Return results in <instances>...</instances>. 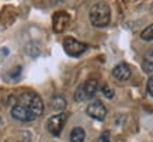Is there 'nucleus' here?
<instances>
[{"label": "nucleus", "instance_id": "0eeeda50", "mask_svg": "<svg viewBox=\"0 0 153 142\" xmlns=\"http://www.w3.org/2000/svg\"><path fill=\"white\" fill-rule=\"evenodd\" d=\"M87 114L94 120L102 121L107 115V107L102 104L100 100H94L93 103H90L87 107Z\"/></svg>", "mask_w": 153, "mask_h": 142}, {"label": "nucleus", "instance_id": "1a4fd4ad", "mask_svg": "<svg viewBox=\"0 0 153 142\" xmlns=\"http://www.w3.org/2000/svg\"><path fill=\"white\" fill-rule=\"evenodd\" d=\"M112 78L118 82H126L131 78V68L126 64H118L112 69Z\"/></svg>", "mask_w": 153, "mask_h": 142}, {"label": "nucleus", "instance_id": "ddd939ff", "mask_svg": "<svg viewBox=\"0 0 153 142\" xmlns=\"http://www.w3.org/2000/svg\"><path fill=\"white\" fill-rule=\"evenodd\" d=\"M140 38L143 41H153V24L148 25L143 31L140 32Z\"/></svg>", "mask_w": 153, "mask_h": 142}, {"label": "nucleus", "instance_id": "f03ea898", "mask_svg": "<svg viewBox=\"0 0 153 142\" xmlns=\"http://www.w3.org/2000/svg\"><path fill=\"white\" fill-rule=\"evenodd\" d=\"M88 19L94 27H105L111 20V9H110L108 3L100 1V3L91 6V9L88 11Z\"/></svg>", "mask_w": 153, "mask_h": 142}, {"label": "nucleus", "instance_id": "9d476101", "mask_svg": "<svg viewBox=\"0 0 153 142\" xmlns=\"http://www.w3.org/2000/svg\"><path fill=\"white\" fill-rule=\"evenodd\" d=\"M142 69L146 73H152L153 72V49H149L145 54L143 59H142Z\"/></svg>", "mask_w": 153, "mask_h": 142}, {"label": "nucleus", "instance_id": "20e7f679", "mask_svg": "<svg viewBox=\"0 0 153 142\" xmlns=\"http://www.w3.org/2000/svg\"><path fill=\"white\" fill-rule=\"evenodd\" d=\"M88 46L83 42L77 41V40H74L72 37H66L63 40V49L66 51V54L70 56H74V58H77V56L83 55L84 52L87 51Z\"/></svg>", "mask_w": 153, "mask_h": 142}, {"label": "nucleus", "instance_id": "4468645a", "mask_svg": "<svg viewBox=\"0 0 153 142\" xmlns=\"http://www.w3.org/2000/svg\"><path fill=\"white\" fill-rule=\"evenodd\" d=\"M101 92H102V94L107 97V99H112L114 97V89H112L110 84H102V87H101Z\"/></svg>", "mask_w": 153, "mask_h": 142}, {"label": "nucleus", "instance_id": "39448f33", "mask_svg": "<svg viewBox=\"0 0 153 142\" xmlns=\"http://www.w3.org/2000/svg\"><path fill=\"white\" fill-rule=\"evenodd\" d=\"M66 120H68V114H65V113H60V114L52 115L51 118L48 120V123H47L48 132L52 134L53 137H58V135L62 132L63 127H65Z\"/></svg>", "mask_w": 153, "mask_h": 142}, {"label": "nucleus", "instance_id": "423d86ee", "mask_svg": "<svg viewBox=\"0 0 153 142\" xmlns=\"http://www.w3.org/2000/svg\"><path fill=\"white\" fill-rule=\"evenodd\" d=\"M70 23V16L66 11H56L52 17V27L55 30V32H62L65 31L66 27Z\"/></svg>", "mask_w": 153, "mask_h": 142}, {"label": "nucleus", "instance_id": "7ed1b4c3", "mask_svg": "<svg viewBox=\"0 0 153 142\" xmlns=\"http://www.w3.org/2000/svg\"><path fill=\"white\" fill-rule=\"evenodd\" d=\"M98 90V83L96 79H88L86 80L84 83H82L76 92H74V100L76 101H84V100H88L97 93Z\"/></svg>", "mask_w": 153, "mask_h": 142}, {"label": "nucleus", "instance_id": "dca6fc26", "mask_svg": "<svg viewBox=\"0 0 153 142\" xmlns=\"http://www.w3.org/2000/svg\"><path fill=\"white\" fill-rule=\"evenodd\" d=\"M97 142H111V141H110V132L107 131V132L101 134V135H100V138L97 139Z\"/></svg>", "mask_w": 153, "mask_h": 142}, {"label": "nucleus", "instance_id": "2eb2a0df", "mask_svg": "<svg viewBox=\"0 0 153 142\" xmlns=\"http://www.w3.org/2000/svg\"><path fill=\"white\" fill-rule=\"evenodd\" d=\"M146 90H148V94L150 97H153V76H150V79L148 80V86H146Z\"/></svg>", "mask_w": 153, "mask_h": 142}, {"label": "nucleus", "instance_id": "f257e3e1", "mask_svg": "<svg viewBox=\"0 0 153 142\" xmlns=\"http://www.w3.org/2000/svg\"><path fill=\"white\" fill-rule=\"evenodd\" d=\"M16 104L25 107L35 118H38L44 113V103L41 97L34 92H24L20 96H10V107Z\"/></svg>", "mask_w": 153, "mask_h": 142}, {"label": "nucleus", "instance_id": "6e6552de", "mask_svg": "<svg viewBox=\"0 0 153 142\" xmlns=\"http://www.w3.org/2000/svg\"><path fill=\"white\" fill-rule=\"evenodd\" d=\"M10 114H11L13 118L19 120V121H24V123H28V121H34V120H35V117H34L25 107H23V105H20V104L13 105L11 110H10Z\"/></svg>", "mask_w": 153, "mask_h": 142}, {"label": "nucleus", "instance_id": "f8f14e48", "mask_svg": "<svg viewBox=\"0 0 153 142\" xmlns=\"http://www.w3.org/2000/svg\"><path fill=\"white\" fill-rule=\"evenodd\" d=\"M51 105H52V108H53V110L58 111V114H60V111L65 110L66 100L62 96H55L53 99H52V101H51Z\"/></svg>", "mask_w": 153, "mask_h": 142}, {"label": "nucleus", "instance_id": "9b49d317", "mask_svg": "<svg viewBox=\"0 0 153 142\" xmlns=\"http://www.w3.org/2000/svg\"><path fill=\"white\" fill-rule=\"evenodd\" d=\"M86 132L82 127H74L70 132V142H84Z\"/></svg>", "mask_w": 153, "mask_h": 142}]
</instances>
